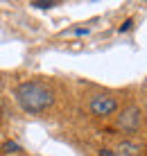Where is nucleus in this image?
I'll return each instance as SVG.
<instances>
[{"mask_svg": "<svg viewBox=\"0 0 147 156\" xmlns=\"http://www.w3.org/2000/svg\"><path fill=\"white\" fill-rule=\"evenodd\" d=\"M100 156H120V154H116L113 149H100Z\"/></svg>", "mask_w": 147, "mask_h": 156, "instance_id": "obj_7", "label": "nucleus"}, {"mask_svg": "<svg viewBox=\"0 0 147 156\" xmlns=\"http://www.w3.org/2000/svg\"><path fill=\"white\" fill-rule=\"evenodd\" d=\"M57 0H48V2H45V0H32V2H30V7H36V9H52V7H57Z\"/></svg>", "mask_w": 147, "mask_h": 156, "instance_id": "obj_5", "label": "nucleus"}, {"mask_svg": "<svg viewBox=\"0 0 147 156\" xmlns=\"http://www.w3.org/2000/svg\"><path fill=\"white\" fill-rule=\"evenodd\" d=\"M2 152L5 154H16V152H20V147H18V143L7 140V143H2Z\"/></svg>", "mask_w": 147, "mask_h": 156, "instance_id": "obj_6", "label": "nucleus"}, {"mask_svg": "<svg viewBox=\"0 0 147 156\" xmlns=\"http://www.w3.org/2000/svg\"><path fill=\"white\" fill-rule=\"evenodd\" d=\"M91 113L93 115H100V118H106L111 113H116L118 109V100L111 98V95H95L93 100H91Z\"/></svg>", "mask_w": 147, "mask_h": 156, "instance_id": "obj_3", "label": "nucleus"}, {"mask_svg": "<svg viewBox=\"0 0 147 156\" xmlns=\"http://www.w3.org/2000/svg\"><path fill=\"white\" fill-rule=\"evenodd\" d=\"M14 98L25 113H43L54 104V93L43 82H23L14 90Z\"/></svg>", "mask_w": 147, "mask_h": 156, "instance_id": "obj_1", "label": "nucleus"}, {"mask_svg": "<svg viewBox=\"0 0 147 156\" xmlns=\"http://www.w3.org/2000/svg\"><path fill=\"white\" fill-rule=\"evenodd\" d=\"M118 152H120L122 156H140L143 147H140V145H136V143H131V140H122Z\"/></svg>", "mask_w": 147, "mask_h": 156, "instance_id": "obj_4", "label": "nucleus"}, {"mask_svg": "<svg viewBox=\"0 0 147 156\" xmlns=\"http://www.w3.org/2000/svg\"><path fill=\"white\" fill-rule=\"evenodd\" d=\"M118 127L122 129V131H127V133H134V131H138V127H140V109L138 106H127V109H122L120 111V115H118Z\"/></svg>", "mask_w": 147, "mask_h": 156, "instance_id": "obj_2", "label": "nucleus"}]
</instances>
